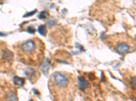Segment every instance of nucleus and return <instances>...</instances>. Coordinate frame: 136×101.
Here are the masks:
<instances>
[{"instance_id":"nucleus-9","label":"nucleus","mask_w":136,"mask_h":101,"mask_svg":"<svg viewBox=\"0 0 136 101\" xmlns=\"http://www.w3.org/2000/svg\"><path fill=\"white\" fill-rule=\"evenodd\" d=\"M6 99L8 101H18V97L16 93L10 92L7 94Z\"/></svg>"},{"instance_id":"nucleus-3","label":"nucleus","mask_w":136,"mask_h":101,"mask_svg":"<svg viewBox=\"0 0 136 101\" xmlns=\"http://www.w3.org/2000/svg\"><path fill=\"white\" fill-rule=\"evenodd\" d=\"M130 50V46L126 42H120L117 45V50L120 54H126Z\"/></svg>"},{"instance_id":"nucleus-7","label":"nucleus","mask_w":136,"mask_h":101,"mask_svg":"<svg viewBox=\"0 0 136 101\" xmlns=\"http://www.w3.org/2000/svg\"><path fill=\"white\" fill-rule=\"evenodd\" d=\"M36 71H35V69H32V68H29V69H27V70L25 71V76L29 78V79H31L32 78V77H34L35 76V74H36Z\"/></svg>"},{"instance_id":"nucleus-13","label":"nucleus","mask_w":136,"mask_h":101,"mask_svg":"<svg viewBox=\"0 0 136 101\" xmlns=\"http://www.w3.org/2000/svg\"><path fill=\"white\" fill-rule=\"evenodd\" d=\"M57 21L55 20H50V21H49L48 22V28H51V27H53V26H54L56 24H57Z\"/></svg>"},{"instance_id":"nucleus-2","label":"nucleus","mask_w":136,"mask_h":101,"mask_svg":"<svg viewBox=\"0 0 136 101\" xmlns=\"http://www.w3.org/2000/svg\"><path fill=\"white\" fill-rule=\"evenodd\" d=\"M36 49L35 42L32 40H27L21 45V49L26 53H32Z\"/></svg>"},{"instance_id":"nucleus-18","label":"nucleus","mask_w":136,"mask_h":101,"mask_svg":"<svg viewBox=\"0 0 136 101\" xmlns=\"http://www.w3.org/2000/svg\"><path fill=\"white\" fill-rule=\"evenodd\" d=\"M5 36H6V34L2 33V32H0V37H5Z\"/></svg>"},{"instance_id":"nucleus-11","label":"nucleus","mask_w":136,"mask_h":101,"mask_svg":"<svg viewBox=\"0 0 136 101\" xmlns=\"http://www.w3.org/2000/svg\"><path fill=\"white\" fill-rule=\"evenodd\" d=\"M47 16H48V13L44 11V12H42L40 13V14H39V16H38V18H39L40 19L44 20L45 18H46V17Z\"/></svg>"},{"instance_id":"nucleus-14","label":"nucleus","mask_w":136,"mask_h":101,"mask_svg":"<svg viewBox=\"0 0 136 101\" xmlns=\"http://www.w3.org/2000/svg\"><path fill=\"white\" fill-rule=\"evenodd\" d=\"M37 12V9H33V11H31L30 12H28L27 14L25 15H24V17H29V16H33L35 12Z\"/></svg>"},{"instance_id":"nucleus-15","label":"nucleus","mask_w":136,"mask_h":101,"mask_svg":"<svg viewBox=\"0 0 136 101\" xmlns=\"http://www.w3.org/2000/svg\"><path fill=\"white\" fill-rule=\"evenodd\" d=\"M131 82H132V84L134 86V88H136V78H135V77L132 78Z\"/></svg>"},{"instance_id":"nucleus-6","label":"nucleus","mask_w":136,"mask_h":101,"mask_svg":"<svg viewBox=\"0 0 136 101\" xmlns=\"http://www.w3.org/2000/svg\"><path fill=\"white\" fill-rule=\"evenodd\" d=\"M25 78L18 77V76H14L13 78V83L15 86H22L25 84Z\"/></svg>"},{"instance_id":"nucleus-17","label":"nucleus","mask_w":136,"mask_h":101,"mask_svg":"<svg viewBox=\"0 0 136 101\" xmlns=\"http://www.w3.org/2000/svg\"><path fill=\"white\" fill-rule=\"evenodd\" d=\"M78 48H79L80 50H81V51H83V48H82V46H81V45H79V46H78Z\"/></svg>"},{"instance_id":"nucleus-12","label":"nucleus","mask_w":136,"mask_h":101,"mask_svg":"<svg viewBox=\"0 0 136 101\" xmlns=\"http://www.w3.org/2000/svg\"><path fill=\"white\" fill-rule=\"evenodd\" d=\"M27 32H28V33L31 34H33L35 33V28L33 27V26H29V27L27 28Z\"/></svg>"},{"instance_id":"nucleus-1","label":"nucleus","mask_w":136,"mask_h":101,"mask_svg":"<svg viewBox=\"0 0 136 101\" xmlns=\"http://www.w3.org/2000/svg\"><path fill=\"white\" fill-rule=\"evenodd\" d=\"M54 84L60 88H65L70 83V80L65 74L61 72H54L52 76Z\"/></svg>"},{"instance_id":"nucleus-8","label":"nucleus","mask_w":136,"mask_h":101,"mask_svg":"<svg viewBox=\"0 0 136 101\" xmlns=\"http://www.w3.org/2000/svg\"><path fill=\"white\" fill-rule=\"evenodd\" d=\"M50 63L48 62V60H46V61H45L44 64L41 66V70H42V73H44L45 75L48 73V69L50 68Z\"/></svg>"},{"instance_id":"nucleus-5","label":"nucleus","mask_w":136,"mask_h":101,"mask_svg":"<svg viewBox=\"0 0 136 101\" xmlns=\"http://www.w3.org/2000/svg\"><path fill=\"white\" fill-rule=\"evenodd\" d=\"M14 57V54L10 50H3L2 52V58L6 61H12Z\"/></svg>"},{"instance_id":"nucleus-4","label":"nucleus","mask_w":136,"mask_h":101,"mask_svg":"<svg viewBox=\"0 0 136 101\" xmlns=\"http://www.w3.org/2000/svg\"><path fill=\"white\" fill-rule=\"evenodd\" d=\"M78 86H79V88L81 90H84L85 89L88 88L90 87V84H88V82L85 80L82 77H79L78 78Z\"/></svg>"},{"instance_id":"nucleus-10","label":"nucleus","mask_w":136,"mask_h":101,"mask_svg":"<svg viewBox=\"0 0 136 101\" xmlns=\"http://www.w3.org/2000/svg\"><path fill=\"white\" fill-rule=\"evenodd\" d=\"M38 32L41 34L42 36H46L47 33V30H46V27L44 25H40L38 28Z\"/></svg>"},{"instance_id":"nucleus-16","label":"nucleus","mask_w":136,"mask_h":101,"mask_svg":"<svg viewBox=\"0 0 136 101\" xmlns=\"http://www.w3.org/2000/svg\"><path fill=\"white\" fill-rule=\"evenodd\" d=\"M33 92L35 93H37V94H37V95H39V94H40V92H38V90H35V89H33Z\"/></svg>"}]
</instances>
